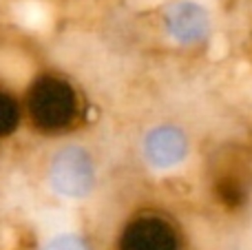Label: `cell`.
Here are the masks:
<instances>
[{
  "mask_svg": "<svg viewBox=\"0 0 252 250\" xmlns=\"http://www.w3.org/2000/svg\"><path fill=\"white\" fill-rule=\"evenodd\" d=\"M204 188L210 204L228 217L252 206V142L226 137L206 153Z\"/></svg>",
  "mask_w": 252,
  "mask_h": 250,
  "instance_id": "6da1fadb",
  "label": "cell"
},
{
  "mask_svg": "<svg viewBox=\"0 0 252 250\" xmlns=\"http://www.w3.org/2000/svg\"><path fill=\"white\" fill-rule=\"evenodd\" d=\"M78 93L58 75H40L27 93V113L35 128L44 133L66 131L78 118Z\"/></svg>",
  "mask_w": 252,
  "mask_h": 250,
  "instance_id": "7a4b0ae2",
  "label": "cell"
},
{
  "mask_svg": "<svg viewBox=\"0 0 252 250\" xmlns=\"http://www.w3.org/2000/svg\"><path fill=\"white\" fill-rule=\"evenodd\" d=\"M118 250H186V237L170 215L142 211L124 224Z\"/></svg>",
  "mask_w": 252,
  "mask_h": 250,
  "instance_id": "3957f363",
  "label": "cell"
},
{
  "mask_svg": "<svg viewBox=\"0 0 252 250\" xmlns=\"http://www.w3.org/2000/svg\"><path fill=\"white\" fill-rule=\"evenodd\" d=\"M49 184L64 199H84L95 184V166L87 149L64 146L49 164Z\"/></svg>",
  "mask_w": 252,
  "mask_h": 250,
  "instance_id": "277c9868",
  "label": "cell"
},
{
  "mask_svg": "<svg viewBox=\"0 0 252 250\" xmlns=\"http://www.w3.org/2000/svg\"><path fill=\"white\" fill-rule=\"evenodd\" d=\"M18 122H20V104L7 89L0 87V137L11 135L18 128Z\"/></svg>",
  "mask_w": 252,
  "mask_h": 250,
  "instance_id": "5b68a950",
  "label": "cell"
}]
</instances>
